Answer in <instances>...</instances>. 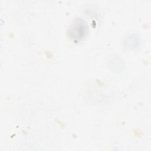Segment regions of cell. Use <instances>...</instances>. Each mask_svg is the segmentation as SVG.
Returning <instances> with one entry per match:
<instances>
[{"label":"cell","instance_id":"cell-1","mask_svg":"<svg viewBox=\"0 0 151 151\" xmlns=\"http://www.w3.org/2000/svg\"><path fill=\"white\" fill-rule=\"evenodd\" d=\"M87 26L86 21L81 18L75 19L68 29V36L73 40L78 41L83 38L87 33Z\"/></svg>","mask_w":151,"mask_h":151},{"label":"cell","instance_id":"cell-2","mask_svg":"<svg viewBox=\"0 0 151 151\" xmlns=\"http://www.w3.org/2000/svg\"><path fill=\"white\" fill-rule=\"evenodd\" d=\"M138 41L137 39L136 38V37H134L133 36L131 37H129L127 40V44L129 45L130 47H135L137 44Z\"/></svg>","mask_w":151,"mask_h":151}]
</instances>
